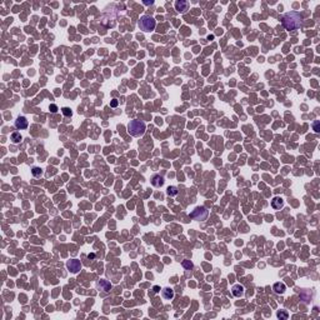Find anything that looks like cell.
<instances>
[{"label": "cell", "instance_id": "603a6c76", "mask_svg": "<svg viewBox=\"0 0 320 320\" xmlns=\"http://www.w3.org/2000/svg\"><path fill=\"white\" fill-rule=\"evenodd\" d=\"M153 290H154V291H155V293H159V291H160V288H159V286H158V285H155V286H154V288H153Z\"/></svg>", "mask_w": 320, "mask_h": 320}, {"label": "cell", "instance_id": "d6986e66", "mask_svg": "<svg viewBox=\"0 0 320 320\" xmlns=\"http://www.w3.org/2000/svg\"><path fill=\"white\" fill-rule=\"evenodd\" d=\"M61 111H63V114H64L65 116H71V115H73V111H71L69 108H63Z\"/></svg>", "mask_w": 320, "mask_h": 320}, {"label": "cell", "instance_id": "9c48e42d", "mask_svg": "<svg viewBox=\"0 0 320 320\" xmlns=\"http://www.w3.org/2000/svg\"><path fill=\"white\" fill-rule=\"evenodd\" d=\"M271 206H273L274 209H276V210L282 209V208L284 206V200H283L282 198H279V196H275V198L271 200Z\"/></svg>", "mask_w": 320, "mask_h": 320}, {"label": "cell", "instance_id": "30bf717a", "mask_svg": "<svg viewBox=\"0 0 320 320\" xmlns=\"http://www.w3.org/2000/svg\"><path fill=\"white\" fill-rule=\"evenodd\" d=\"M233 295L236 296V298H240V296H243L244 295V286H242L240 284H236L233 286Z\"/></svg>", "mask_w": 320, "mask_h": 320}, {"label": "cell", "instance_id": "8fae6325", "mask_svg": "<svg viewBox=\"0 0 320 320\" xmlns=\"http://www.w3.org/2000/svg\"><path fill=\"white\" fill-rule=\"evenodd\" d=\"M162 294H163V298L166 299V300H171L174 298V290L171 288H164L162 290Z\"/></svg>", "mask_w": 320, "mask_h": 320}, {"label": "cell", "instance_id": "4fadbf2b", "mask_svg": "<svg viewBox=\"0 0 320 320\" xmlns=\"http://www.w3.org/2000/svg\"><path fill=\"white\" fill-rule=\"evenodd\" d=\"M286 286L284 283H275L274 284V291L276 293V294H283V293L285 291Z\"/></svg>", "mask_w": 320, "mask_h": 320}, {"label": "cell", "instance_id": "5b68a950", "mask_svg": "<svg viewBox=\"0 0 320 320\" xmlns=\"http://www.w3.org/2000/svg\"><path fill=\"white\" fill-rule=\"evenodd\" d=\"M66 266H68V269H69L71 273H74V274H76L80 269H82V264H80V261L76 260V259L69 260L68 263H66Z\"/></svg>", "mask_w": 320, "mask_h": 320}, {"label": "cell", "instance_id": "7a4b0ae2", "mask_svg": "<svg viewBox=\"0 0 320 320\" xmlns=\"http://www.w3.org/2000/svg\"><path fill=\"white\" fill-rule=\"evenodd\" d=\"M146 130L145 123L140 122V120H131L128 124V133L131 136H141Z\"/></svg>", "mask_w": 320, "mask_h": 320}, {"label": "cell", "instance_id": "2e32d148", "mask_svg": "<svg viewBox=\"0 0 320 320\" xmlns=\"http://www.w3.org/2000/svg\"><path fill=\"white\" fill-rule=\"evenodd\" d=\"M31 174H33L34 176H42V175H43V170L40 169V168H36V166H35V168L31 169Z\"/></svg>", "mask_w": 320, "mask_h": 320}, {"label": "cell", "instance_id": "44dd1931", "mask_svg": "<svg viewBox=\"0 0 320 320\" xmlns=\"http://www.w3.org/2000/svg\"><path fill=\"white\" fill-rule=\"evenodd\" d=\"M313 128H314L315 133H319V131H320V129H319V122H314V124H313Z\"/></svg>", "mask_w": 320, "mask_h": 320}, {"label": "cell", "instance_id": "3957f363", "mask_svg": "<svg viewBox=\"0 0 320 320\" xmlns=\"http://www.w3.org/2000/svg\"><path fill=\"white\" fill-rule=\"evenodd\" d=\"M139 28L143 31H151L155 28V19L150 15H143L139 20Z\"/></svg>", "mask_w": 320, "mask_h": 320}, {"label": "cell", "instance_id": "7c38bea8", "mask_svg": "<svg viewBox=\"0 0 320 320\" xmlns=\"http://www.w3.org/2000/svg\"><path fill=\"white\" fill-rule=\"evenodd\" d=\"M98 286L101 289V290H104V291H109L110 289H111V284L108 282V280H105V279H101L100 282L98 283Z\"/></svg>", "mask_w": 320, "mask_h": 320}, {"label": "cell", "instance_id": "7402d4cb", "mask_svg": "<svg viewBox=\"0 0 320 320\" xmlns=\"http://www.w3.org/2000/svg\"><path fill=\"white\" fill-rule=\"evenodd\" d=\"M110 106H113V108H115V106H118V100L116 99H113L111 103H110Z\"/></svg>", "mask_w": 320, "mask_h": 320}, {"label": "cell", "instance_id": "8992f818", "mask_svg": "<svg viewBox=\"0 0 320 320\" xmlns=\"http://www.w3.org/2000/svg\"><path fill=\"white\" fill-rule=\"evenodd\" d=\"M151 184H153V186H155V188H160V186L164 185V178L159 174H155L151 178Z\"/></svg>", "mask_w": 320, "mask_h": 320}, {"label": "cell", "instance_id": "ba28073f", "mask_svg": "<svg viewBox=\"0 0 320 320\" xmlns=\"http://www.w3.org/2000/svg\"><path fill=\"white\" fill-rule=\"evenodd\" d=\"M15 126L18 129H26L28 128V120H26L24 116H19L16 120H15Z\"/></svg>", "mask_w": 320, "mask_h": 320}, {"label": "cell", "instance_id": "ffe728a7", "mask_svg": "<svg viewBox=\"0 0 320 320\" xmlns=\"http://www.w3.org/2000/svg\"><path fill=\"white\" fill-rule=\"evenodd\" d=\"M49 110H50L51 113H56V111H58V106H56L55 104H50V106H49Z\"/></svg>", "mask_w": 320, "mask_h": 320}, {"label": "cell", "instance_id": "9a60e30c", "mask_svg": "<svg viewBox=\"0 0 320 320\" xmlns=\"http://www.w3.org/2000/svg\"><path fill=\"white\" fill-rule=\"evenodd\" d=\"M166 193H168L169 196H175L178 194V188H176V186H169Z\"/></svg>", "mask_w": 320, "mask_h": 320}, {"label": "cell", "instance_id": "cb8c5ba5", "mask_svg": "<svg viewBox=\"0 0 320 320\" xmlns=\"http://www.w3.org/2000/svg\"><path fill=\"white\" fill-rule=\"evenodd\" d=\"M88 258H89V259H94V258H95V254H89Z\"/></svg>", "mask_w": 320, "mask_h": 320}, {"label": "cell", "instance_id": "5bb4252c", "mask_svg": "<svg viewBox=\"0 0 320 320\" xmlns=\"http://www.w3.org/2000/svg\"><path fill=\"white\" fill-rule=\"evenodd\" d=\"M11 141L14 143V144H18L21 141V135H20V133H13L11 134Z\"/></svg>", "mask_w": 320, "mask_h": 320}, {"label": "cell", "instance_id": "ac0fdd59", "mask_svg": "<svg viewBox=\"0 0 320 320\" xmlns=\"http://www.w3.org/2000/svg\"><path fill=\"white\" fill-rule=\"evenodd\" d=\"M288 316H289V314H288L285 310L278 311V318H279V319H288Z\"/></svg>", "mask_w": 320, "mask_h": 320}, {"label": "cell", "instance_id": "e0dca14e", "mask_svg": "<svg viewBox=\"0 0 320 320\" xmlns=\"http://www.w3.org/2000/svg\"><path fill=\"white\" fill-rule=\"evenodd\" d=\"M183 266L185 269H188V270H190V269H193V263L190 261V260H183Z\"/></svg>", "mask_w": 320, "mask_h": 320}, {"label": "cell", "instance_id": "277c9868", "mask_svg": "<svg viewBox=\"0 0 320 320\" xmlns=\"http://www.w3.org/2000/svg\"><path fill=\"white\" fill-rule=\"evenodd\" d=\"M208 210L204 206H198L193 210V213L190 214V216L194 219V220H199V221H204L206 218H208Z\"/></svg>", "mask_w": 320, "mask_h": 320}, {"label": "cell", "instance_id": "6da1fadb", "mask_svg": "<svg viewBox=\"0 0 320 320\" xmlns=\"http://www.w3.org/2000/svg\"><path fill=\"white\" fill-rule=\"evenodd\" d=\"M282 23H283V26L286 30H295V29H299L303 25V19H301V15L299 13L289 11V13L283 15Z\"/></svg>", "mask_w": 320, "mask_h": 320}, {"label": "cell", "instance_id": "d4e9b609", "mask_svg": "<svg viewBox=\"0 0 320 320\" xmlns=\"http://www.w3.org/2000/svg\"><path fill=\"white\" fill-rule=\"evenodd\" d=\"M144 4H145V5H151V4H153V2H145Z\"/></svg>", "mask_w": 320, "mask_h": 320}, {"label": "cell", "instance_id": "52a82bcc", "mask_svg": "<svg viewBox=\"0 0 320 320\" xmlns=\"http://www.w3.org/2000/svg\"><path fill=\"white\" fill-rule=\"evenodd\" d=\"M189 8V3L188 2H184V0H178L175 3V9L179 11V13H185Z\"/></svg>", "mask_w": 320, "mask_h": 320}]
</instances>
